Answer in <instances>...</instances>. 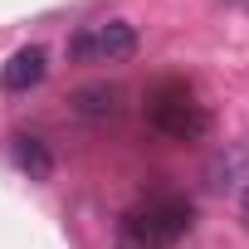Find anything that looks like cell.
Returning a JSON list of instances; mask_svg holds the SVG:
<instances>
[{"label":"cell","mask_w":249,"mask_h":249,"mask_svg":"<svg viewBox=\"0 0 249 249\" xmlns=\"http://www.w3.org/2000/svg\"><path fill=\"white\" fill-rule=\"evenodd\" d=\"M239 225H244V230H249V181H244V186H239Z\"/></svg>","instance_id":"cell-8"},{"label":"cell","mask_w":249,"mask_h":249,"mask_svg":"<svg viewBox=\"0 0 249 249\" xmlns=\"http://www.w3.org/2000/svg\"><path fill=\"white\" fill-rule=\"evenodd\" d=\"M147 122H152L161 137H171V142H196V137L210 132L205 103H196V93H191L181 78H166V83L152 88V98H147Z\"/></svg>","instance_id":"cell-2"},{"label":"cell","mask_w":249,"mask_h":249,"mask_svg":"<svg viewBox=\"0 0 249 249\" xmlns=\"http://www.w3.org/2000/svg\"><path fill=\"white\" fill-rule=\"evenodd\" d=\"M239 171H249V152H225V157H215L210 161V186L215 191H225V186H234V176Z\"/></svg>","instance_id":"cell-7"},{"label":"cell","mask_w":249,"mask_h":249,"mask_svg":"<svg viewBox=\"0 0 249 249\" xmlns=\"http://www.w3.org/2000/svg\"><path fill=\"white\" fill-rule=\"evenodd\" d=\"M10 161H15L30 181H49V176H54V152H49V142H39V137H30V132H15V137H10Z\"/></svg>","instance_id":"cell-6"},{"label":"cell","mask_w":249,"mask_h":249,"mask_svg":"<svg viewBox=\"0 0 249 249\" xmlns=\"http://www.w3.org/2000/svg\"><path fill=\"white\" fill-rule=\"evenodd\" d=\"M44 73H49V54L39 44H25V49L10 54L5 69H0V88H5V93H30V88L44 83Z\"/></svg>","instance_id":"cell-5"},{"label":"cell","mask_w":249,"mask_h":249,"mask_svg":"<svg viewBox=\"0 0 249 249\" xmlns=\"http://www.w3.org/2000/svg\"><path fill=\"white\" fill-rule=\"evenodd\" d=\"M69 112L78 122H93V127H98V122H112L122 112V93L112 83H83V88L69 93Z\"/></svg>","instance_id":"cell-4"},{"label":"cell","mask_w":249,"mask_h":249,"mask_svg":"<svg viewBox=\"0 0 249 249\" xmlns=\"http://www.w3.org/2000/svg\"><path fill=\"white\" fill-rule=\"evenodd\" d=\"M137 54V30L127 20H103V25H83L69 39V59L73 64H122Z\"/></svg>","instance_id":"cell-3"},{"label":"cell","mask_w":249,"mask_h":249,"mask_svg":"<svg viewBox=\"0 0 249 249\" xmlns=\"http://www.w3.org/2000/svg\"><path fill=\"white\" fill-rule=\"evenodd\" d=\"M196 225V205L176 191H157L117 220V249H176Z\"/></svg>","instance_id":"cell-1"}]
</instances>
